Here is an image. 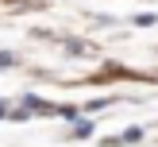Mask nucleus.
Segmentation results:
<instances>
[{
  "label": "nucleus",
  "mask_w": 158,
  "mask_h": 147,
  "mask_svg": "<svg viewBox=\"0 0 158 147\" xmlns=\"http://www.w3.org/2000/svg\"><path fill=\"white\" fill-rule=\"evenodd\" d=\"M93 128H97L93 120H77L73 128H69V136H81V139H85V136H93Z\"/></svg>",
  "instance_id": "1"
},
{
  "label": "nucleus",
  "mask_w": 158,
  "mask_h": 147,
  "mask_svg": "<svg viewBox=\"0 0 158 147\" xmlns=\"http://www.w3.org/2000/svg\"><path fill=\"white\" fill-rule=\"evenodd\" d=\"M135 139H143V128H127L123 132V143H135Z\"/></svg>",
  "instance_id": "2"
}]
</instances>
